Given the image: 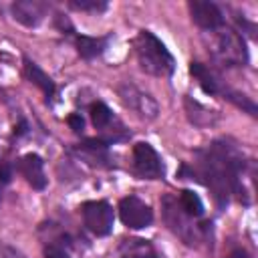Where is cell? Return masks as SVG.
Returning <instances> with one entry per match:
<instances>
[{
	"label": "cell",
	"mask_w": 258,
	"mask_h": 258,
	"mask_svg": "<svg viewBox=\"0 0 258 258\" xmlns=\"http://www.w3.org/2000/svg\"><path fill=\"white\" fill-rule=\"evenodd\" d=\"M196 161H183L177 169L179 179H191L210 189L216 206L224 210L232 200L242 206L252 204L248 179H252V161L230 137H220L204 149L194 151Z\"/></svg>",
	"instance_id": "obj_1"
},
{
	"label": "cell",
	"mask_w": 258,
	"mask_h": 258,
	"mask_svg": "<svg viewBox=\"0 0 258 258\" xmlns=\"http://www.w3.org/2000/svg\"><path fill=\"white\" fill-rule=\"evenodd\" d=\"M161 218L169 232H173L185 246L200 248L212 244V222L206 218L189 216L177 202L175 194H165L161 198Z\"/></svg>",
	"instance_id": "obj_2"
},
{
	"label": "cell",
	"mask_w": 258,
	"mask_h": 258,
	"mask_svg": "<svg viewBox=\"0 0 258 258\" xmlns=\"http://www.w3.org/2000/svg\"><path fill=\"white\" fill-rule=\"evenodd\" d=\"M133 50L141 71H145L151 77L171 79L175 71V58L151 30L137 32V36L133 38Z\"/></svg>",
	"instance_id": "obj_3"
},
{
	"label": "cell",
	"mask_w": 258,
	"mask_h": 258,
	"mask_svg": "<svg viewBox=\"0 0 258 258\" xmlns=\"http://www.w3.org/2000/svg\"><path fill=\"white\" fill-rule=\"evenodd\" d=\"M214 38L210 42L212 58L222 67H244L250 60L248 46L244 34H240L234 26L224 24L222 28L212 32Z\"/></svg>",
	"instance_id": "obj_4"
},
{
	"label": "cell",
	"mask_w": 258,
	"mask_h": 258,
	"mask_svg": "<svg viewBox=\"0 0 258 258\" xmlns=\"http://www.w3.org/2000/svg\"><path fill=\"white\" fill-rule=\"evenodd\" d=\"M189 73H191V77L198 81V85L202 87L204 93H208V95H218V97H222V99H228V101L234 103L236 107H240V109H244L246 113H250L252 117H256V103H254L248 95H244V93L234 91L232 87H228V85L222 81V77H220L214 69H210V67L204 64V62L191 60V62H189Z\"/></svg>",
	"instance_id": "obj_5"
},
{
	"label": "cell",
	"mask_w": 258,
	"mask_h": 258,
	"mask_svg": "<svg viewBox=\"0 0 258 258\" xmlns=\"http://www.w3.org/2000/svg\"><path fill=\"white\" fill-rule=\"evenodd\" d=\"M89 117H91L93 127L99 131V139H103L109 145L127 141L131 137V133L121 123V119L103 101H93L89 105Z\"/></svg>",
	"instance_id": "obj_6"
},
{
	"label": "cell",
	"mask_w": 258,
	"mask_h": 258,
	"mask_svg": "<svg viewBox=\"0 0 258 258\" xmlns=\"http://www.w3.org/2000/svg\"><path fill=\"white\" fill-rule=\"evenodd\" d=\"M81 218L83 226L97 238H105L113 232V222H115V212L113 206L107 200H89L83 202L81 208Z\"/></svg>",
	"instance_id": "obj_7"
},
{
	"label": "cell",
	"mask_w": 258,
	"mask_h": 258,
	"mask_svg": "<svg viewBox=\"0 0 258 258\" xmlns=\"http://www.w3.org/2000/svg\"><path fill=\"white\" fill-rule=\"evenodd\" d=\"M131 171L139 179H163L165 163L151 143L139 141L133 145L131 151Z\"/></svg>",
	"instance_id": "obj_8"
},
{
	"label": "cell",
	"mask_w": 258,
	"mask_h": 258,
	"mask_svg": "<svg viewBox=\"0 0 258 258\" xmlns=\"http://www.w3.org/2000/svg\"><path fill=\"white\" fill-rule=\"evenodd\" d=\"M69 153L95 169H115L117 167V159L111 151V145L99 137L79 141L77 145H73L69 149Z\"/></svg>",
	"instance_id": "obj_9"
},
{
	"label": "cell",
	"mask_w": 258,
	"mask_h": 258,
	"mask_svg": "<svg viewBox=\"0 0 258 258\" xmlns=\"http://www.w3.org/2000/svg\"><path fill=\"white\" fill-rule=\"evenodd\" d=\"M117 95H119L121 103H123L129 111H133L137 117H141V119H145V121H151V119L157 117L159 107H157L155 99H153L149 93L141 91L137 85L125 81V83H121V85L117 87Z\"/></svg>",
	"instance_id": "obj_10"
},
{
	"label": "cell",
	"mask_w": 258,
	"mask_h": 258,
	"mask_svg": "<svg viewBox=\"0 0 258 258\" xmlns=\"http://www.w3.org/2000/svg\"><path fill=\"white\" fill-rule=\"evenodd\" d=\"M38 234L42 238V256L44 258H75L73 256L75 240L58 224H52V222L42 224Z\"/></svg>",
	"instance_id": "obj_11"
},
{
	"label": "cell",
	"mask_w": 258,
	"mask_h": 258,
	"mask_svg": "<svg viewBox=\"0 0 258 258\" xmlns=\"http://www.w3.org/2000/svg\"><path fill=\"white\" fill-rule=\"evenodd\" d=\"M119 218L129 230H143L153 224V210L141 198L129 194L119 202Z\"/></svg>",
	"instance_id": "obj_12"
},
{
	"label": "cell",
	"mask_w": 258,
	"mask_h": 258,
	"mask_svg": "<svg viewBox=\"0 0 258 258\" xmlns=\"http://www.w3.org/2000/svg\"><path fill=\"white\" fill-rule=\"evenodd\" d=\"M187 8H189V16H191L194 24L200 26L202 30H206V32H214V30H218L226 24V16H224L222 8L214 2L189 0Z\"/></svg>",
	"instance_id": "obj_13"
},
{
	"label": "cell",
	"mask_w": 258,
	"mask_h": 258,
	"mask_svg": "<svg viewBox=\"0 0 258 258\" xmlns=\"http://www.w3.org/2000/svg\"><path fill=\"white\" fill-rule=\"evenodd\" d=\"M14 169L26 179V183L32 189H44L46 187V175H44V161L38 153H24L14 163Z\"/></svg>",
	"instance_id": "obj_14"
},
{
	"label": "cell",
	"mask_w": 258,
	"mask_h": 258,
	"mask_svg": "<svg viewBox=\"0 0 258 258\" xmlns=\"http://www.w3.org/2000/svg\"><path fill=\"white\" fill-rule=\"evenodd\" d=\"M115 258H163L151 240L129 236L121 238L115 248Z\"/></svg>",
	"instance_id": "obj_15"
},
{
	"label": "cell",
	"mask_w": 258,
	"mask_h": 258,
	"mask_svg": "<svg viewBox=\"0 0 258 258\" xmlns=\"http://www.w3.org/2000/svg\"><path fill=\"white\" fill-rule=\"evenodd\" d=\"M50 10V6L46 2H36V0H20V2H14L12 4V14L14 18L32 28V26H38L42 22V18L46 16V12Z\"/></svg>",
	"instance_id": "obj_16"
},
{
	"label": "cell",
	"mask_w": 258,
	"mask_h": 258,
	"mask_svg": "<svg viewBox=\"0 0 258 258\" xmlns=\"http://www.w3.org/2000/svg\"><path fill=\"white\" fill-rule=\"evenodd\" d=\"M77 52L85 58V60H93L97 56H101L111 40V34L107 36H87V34H73Z\"/></svg>",
	"instance_id": "obj_17"
},
{
	"label": "cell",
	"mask_w": 258,
	"mask_h": 258,
	"mask_svg": "<svg viewBox=\"0 0 258 258\" xmlns=\"http://www.w3.org/2000/svg\"><path fill=\"white\" fill-rule=\"evenodd\" d=\"M24 77H26L32 85H36V87L42 91V95L46 97V103L52 101V97H54V93H56L54 81H52L36 62H32L30 58H24Z\"/></svg>",
	"instance_id": "obj_18"
},
{
	"label": "cell",
	"mask_w": 258,
	"mask_h": 258,
	"mask_svg": "<svg viewBox=\"0 0 258 258\" xmlns=\"http://www.w3.org/2000/svg\"><path fill=\"white\" fill-rule=\"evenodd\" d=\"M183 105H185V113H187V119L196 125V127H212L218 123L220 115L218 111H212L208 107H204L200 101H194L189 97L183 99Z\"/></svg>",
	"instance_id": "obj_19"
},
{
	"label": "cell",
	"mask_w": 258,
	"mask_h": 258,
	"mask_svg": "<svg viewBox=\"0 0 258 258\" xmlns=\"http://www.w3.org/2000/svg\"><path fill=\"white\" fill-rule=\"evenodd\" d=\"M175 198H177L179 206H181L189 216H194V218H204L206 208H204L202 198H200L196 191H191V189H181Z\"/></svg>",
	"instance_id": "obj_20"
},
{
	"label": "cell",
	"mask_w": 258,
	"mask_h": 258,
	"mask_svg": "<svg viewBox=\"0 0 258 258\" xmlns=\"http://www.w3.org/2000/svg\"><path fill=\"white\" fill-rule=\"evenodd\" d=\"M69 6L73 10H83V12H103L107 8V2H103V0H71Z\"/></svg>",
	"instance_id": "obj_21"
},
{
	"label": "cell",
	"mask_w": 258,
	"mask_h": 258,
	"mask_svg": "<svg viewBox=\"0 0 258 258\" xmlns=\"http://www.w3.org/2000/svg\"><path fill=\"white\" fill-rule=\"evenodd\" d=\"M0 258H28L26 254H22L18 248L10 246V244H0Z\"/></svg>",
	"instance_id": "obj_22"
},
{
	"label": "cell",
	"mask_w": 258,
	"mask_h": 258,
	"mask_svg": "<svg viewBox=\"0 0 258 258\" xmlns=\"http://www.w3.org/2000/svg\"><path fill=\"white\" fill-rule=\"evenodd\" d=\"M67 123L71 125V129L75 133H83V129H85V119L81 117V113H71L67 117Z\"/></svg>",
	"instance_id": "obj_23"
},
{
	"label": "cell",
	"mask_w": 258,
	"mask_h": 258,
	"mask_svg": "<svg viewBox=\"0 0 258 258\" xmlns=\"http://www.w3.org/2000/svg\"><path fill=\"white\" fill-rule=\"evenodd\" d=\"M10 177H12V169H10V165H8L6 161L0 159V181H2V183H8Z\"/></svg>",
	"instance_id": "obj_24"
},
{
	"label": "cell",
	"mask_w": 258,
	"mask_h": 258,
	"mask_svg": "<svg viewBox=\"0 0 258 258\" xmlns=\"http://www.w3.org/2000/svg\"><path fill=\"white\" fill-rule=\"evenodd\" d=\"M226 258H252V254L246 248H234Z\"/></svg>",
	"instance_id": "obj_25"
},
{
	"label": "cell",
	"mask_w": 258,
	"mask_h": 258,
	"mask_svg": "<svg viewBox=\"0 0 258 258\" xmlns=\"http://www.w3.org/2000/svg\"><path fill=\"white\" fill-rule=\"evenodd\" d=\"M242 20H244L242 16H236V24H238V26H236V30H238L240 34L244 32V28H242ZM246 26H248V32H250V34L254 36V24H246Z\"/></svg>",
	"instance_id": "obj_26"
}]
</instances>
